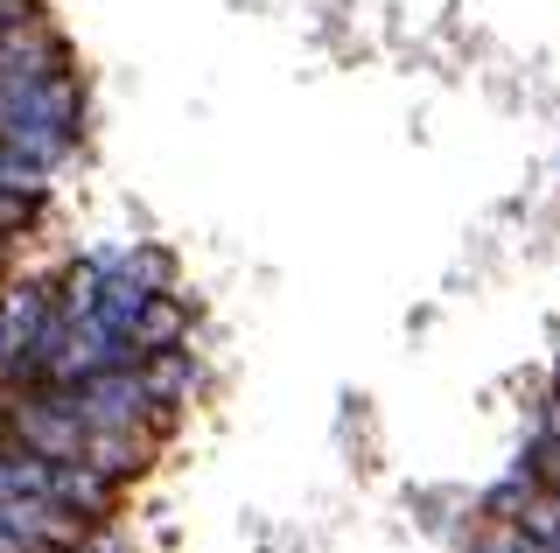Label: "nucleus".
<instances>
[{"label":"nucleus","mask_w":560,"mask_h":553,"mask_svg":"<svg viewBox=\"0 0 560 553\" xmlns=\"http://www.w3.org/2000/svg\"><path fill=\"white\" fill-rule=\"evenodd\" d=\"M0 505H57V462L49 456H0Z\"/></svg>","instance_id":"nucleus-3"},{"label":"nucleus","mask_w":560,"mask_h":553,"mask_svg":"<svg viewBox=\"0 0 560 553\" xmlns=\"http://www.w3.org/2000/svg\"><path fill=\"white\" fill-rule=\"evenodd\" d=\"M35 22V0H0V43H14Z\"/></svg>","instance_id":"nucleus-6"},{"label":"nucleus","mask_w":560,"mask_h":553,"mask_svg":"<svg viewBox=\"0 0 560 553\" xmlns=\"http://www.w3.org/2000/svg\"><path fill=\"white\" fill-rule=\"evenodd\" d=\"M533 470L547 476V491H560V442H533Z\"/></svg>","instance_id":"nucleus-9"},{"label":"nucleus","mask_w":560,"mask_h":553,"mask_svg":"<svg viewBox=\"0 0 560 553\" xmlns=\"http://www.w3.org/2000/svg\"><path fill=\"white\" fill-rule=\"evenodd\" d=\"M57 400L78 413L84 427H127L140 400H148V378H133V372H92L78 392H57Z\"/></svg>","instance_id":"nucleus-1"},{"label":"nucleus","mask_w":560,"mask_h":553,"mask_svg":"<svg viewBox=\"0 0 560 553\" xmlns=\"http://www.w3.org/2000/svg\"><path fill=\"white\" fill-rule=\"evenodd\" d=\"M28 217H35L28 189H0V224H28Z\"/></svg>","instance_id":"nucleus-8"},{"label":"nucleus","mask_w":560,"mask_h":553,"mask_svg":"<svg viewBox=\"0 0 560 553\" xmlns=\"http://www.w3.org/2000/svg\"><path fill=\"white\" fill-rule=\"evenodd\" d=\"M0 189H43V154H28V148H14V141H0Z\"/></svg>","instance_id":"nucleus-4"},{"label":"nucleus","mask_w":560,"mask_h":553,"mask_svg":"<svg viewBox=\"0 0 560 553\" xmlns=\"http://www.w3.org/2000/svg\"><path fill=\"white\" fill-rule=\"evenodd\" d=\"M168 337H183V308L148 302V308H140V322H133V343H168Z\"/></svg>","instance_id":"nucleus-5"},{"label":"nucleus","mask_w":560,"mask_h":553,"mask_svg":"<svg viewBox=\"0 0 560 553\" xmlns=\"http://www.w3.org/2000/svg\"><path fill=\"white\" fill-rule=\"evenodd\" d=\"M14 427H22V442H28V456H57V462H84V421L70 413L63 400H35L14 413Z\"/></svg>","instance_id":"nucleus-2"},{"label":"nucleus","mask_w":560,"mask_h":553,"mask_svg":"<svg viewBox=\"0 0 560 553\" xmlns=\"http://www.w3.org/2000/svg\"><path fill=\"white\" fill-rule=\"evenodd\" d=\"M183 386H189V365H183V357H162L154 378H148V392H183Z\"/></svg>","instance_id":"nucleus-7"}]
</instances>
